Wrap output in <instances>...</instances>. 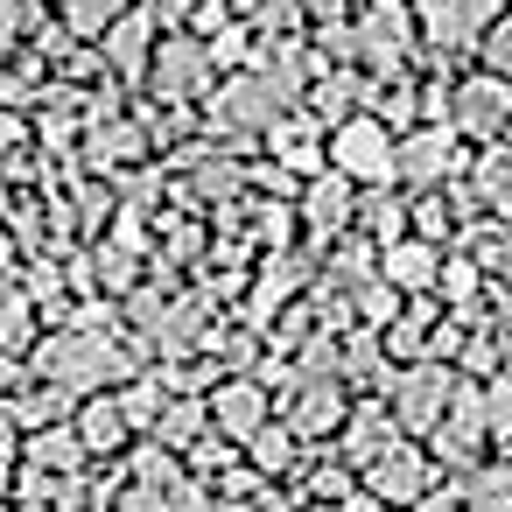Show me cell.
Instances as JSON below:
<instances>
[{"label":"cell","mask_w":512,"mask_h":512,"mask_svg":"<svg viewBox=\"0 0 512 512\" xmlns=\"http://www.w3.org/2000/svg\"><path fill=\"white\" fill-rule=\"evenodd\" d=\"M36 372H43V379H57V386H71V393H99V386L127 379V372H134V358H127L120 344L92 337V330H57V337H43V344H36Z\"/></svg>","instance_id":"1"},{"label":"cell","mask_w":512,"mask_h":512,"mask_svg":"<svg viewBox=\"0 0 512 512\" xmlns=\"http://www.w3.org/2000/svg\"><path fill=\"white\" fill-rule=\"evenodd\" d=\"M218 50H204L197 36H169L162 50H155V64H148V78H155V92L162 99H197L211 78H218V64H211Z\"/></svg>","instance_id":"2"},{"label":"cell","mask_w":512,"mask_h":512,"mask_svg":"<svg viewBox=\"0 0 512 512\" xmlns=\"http://www.w3.org/2000/svg\"><path fill=\"white\" fill-rule=\"evenodd\" d=\"M211 421H218V435L253 442V435L267 428V393H260L253 379H225V386L211 393Z\"/></svg>","instance_id":"3"},{"label":"cell","mask_w":512,"mask_h":512,"mask_svg":"<svg viewBox=\"0 0 512 512\" xmlns=\"http://www.w3.org/2000/svg\"><path fill=\"white\" fill-rule=\"evenodd\" d=\"M330 162H337L344 176H386V169H393V148H386V134H379L372 120H351V127L330 134Z\"/></svg>","instance_id":"4"},{"label":"cell","mask_w":512,"mask_h":512,"mask_svg":"<svg viewBox=\"0 0 512 512\" xmlns=\"http://www.w3.org/2000/svg\"><path fill=\"white\" fill-rule=\"evenodd\" d=\"M99 43H106V64H113V71H127V78H141V71L155 64V22H148L141 8H127Z\"/></svg>","instance_id":"5"},{"label":"cell","mask_w":512,"mask_h":512,"mask_svg":"<svg viewBox=\"0 0 512 512\" xmlns=\"http://www.w3.org/2000/svg\"><path fill=\"white\" fill-rule=\"evenodd\" d=\"M85 456H92V449H85L78 428H36V435H29V463H36L43 477H71Z\"/></svg>","instance_id":"6"},{"label":"cell","mask_w":512,"mask_h":512,"mask_svg":"<svg viewBox=\"0 0 512 512\" xmlns=\"http://www.w3.org/2000/svg\"><path fill=\"white\" fill-rule=\"evenodd\" d=\"M8 407H15V428H29V435H36V428H64V414H71V386L50 379V386H29V393L8 400Z\"/></svg>","instance_id":"7"},{"label":"cell","mask_w":512,"mask_h":512,"mask_svg":"<svg viewBox=\"0 0 512 512\" xmlns=\"http://www.w3.org/2000/svg\"><path fill=\"white\" fill-rule=\"evenodd\" d=\"M127 428H134V414H127L120 400H85V414H78L85 449H120V442H127Z\"/></svg>","instance_id":"8"},{"label":"cell","mask_w":512,"mask_h":512,"mask_svg":"<svg viewBox=\"0 0 512 512\" xmlns=\"http://www.w3.org/2000/svg\"><path fill=\"white\" fill-rule=\"evenodd\" d=\"M442 393H449V386H442L435 372H414V379L400 386V421H414V428H435V421H442Z\"/></svg>","instance_id":"9"},{"label":"cell","mask_w":512,"mask_h":512,"mask_svg":"<svg viewBox=\"0 0 512 512\" xmlns=\"http://www.w3.org/2000/svg\"><path fill=\"white\" fill-rule=\"evenodd\" d=\"M372 491H386V498H414V491H421V456H407V449L379 456V463H372Z\"/></svg>","instance_id":"10"},{"label":"cell","mask_w":512,"mask_h":512,"mask_svg":"<svg viewBox=\"0 0 512 512\" xmlns=\"http://www.w3.org/2000/svg\"><path fill=\"white\" fill-rule=\"evenodd\" d=\"M127 15V0H64V29L71 36H106Z\"/></svg>","instance_id":"11"},{"label":"cell","mask_w":512,"mask_h":512,"mask_svg":"<svg viewBox=\"0 0 512 512\" xmlns=\"http://www.w3.org/2000/svg\"><path fill=\"white\" fill-rule=\"evenodd\" d=\"M204 414H211V407H204V400H176V407H169V414H155V435H162V442H169V449H183V442H190V435H197V428H204Z\"/></svg>","instance_id":"12"},{"label":"cell","mask_w":512,"mask_h":512,"mask_svg":"<svg viewBox=\"0 0 512 512\" xmlns=\"http://www.w3.org/2000/svg\"><path fill=\"white\" fill-rule=\"evenodd\" d=\"M330 421H337V386H302V400H295V428L316 435V428H330Z\"/></svg>","instance_id":"13"},{"label":"cell","mask_w":512,"mask_h":512,"mask_svg":"<svg viewBox=\"0 0 512 512\" xmlns=\"http://www.w3.org/2000/svg\"><path fill=\"white\" fill-rule=\"evenodd\" d=\"M253 463H260V470H288V463H295V435H288V428H260V435H253Z\"/></svg>","instance_id":"14"},{"label":"cell","mask_w":512,"mask_h":512,"mask_svg":"<svg viewBox=\"0 0 512 512\" xmlns=\"http://www.w3.org/2000/svg\"><path fill=\"white\" fill-rule=\"evenodd\" d=\"M309 218H316V225H337V218H344V183H337V176L309 190Z\"/></svg>","instance_id":"15"},{"label":"cell","mask_w":512,"mask_h":512,"mask_svg":"<svg viewBox=\"0 0 512 512\" xmlns=\"http://www.w3.org/2000/svg\"><path fill=\"white\" fill-rule=\"evenodd\" d=\"M134 470H141V484H155V491H169V484H176V463H169V442H155V449H141V463H134Z\"/></svg>","instance_id":"16"},{"label":"cell","mask_w":512,"mask_h":512,"mask_svg":"<svg viewBox=\"0 0 512 512\" xmlns=\"http://www.w3.org/2000/svg\"><path fill=\"white\" fill-rule=\"evenodd\" d=\"M477 498L484 505H512V470H484L477 477Z\"/></svg>","instance_id":"17"},{"label":"cell","mask_w":512,"mask_h":512,"mask_svg":"<svg viewBox=\"0 0 512 512\" xmlns=\"http://www.w3.org/2000/svg\"><path fill=\"white\" fill-rule=\"evenodd\" d=\"M386 267H393V281H428V253H414V246H407V253H393Z\"/></svg>","instance_id":"18"},{"label":"cell","mask_w":512,"mask_h":512,"mask_svg":"<svg viewBox=\"0 0 512 512\" xmlns=\"http://www.w3.org/2000/svg\"><path fill=\"white\" fill-rule=\"evenodd\" d=\"M22 22H29V8H22V0H0V50H8V43L22 36Z\"/></svg>","instance_id":"19"},{"label":"cell","mask_w":512,"mask_h":512,"mask_svg":"<svg viewBox=\"0 0 512 512\" xmlns=\"http://www.w3.org/2000/svg\"><path fill=\"white\" fill-rule=\"evenodd\" d=\"M498 106H505V99H491V92H470V99H463L470 127H491V113H498Z\"/></svg>","instance_id":"20"},{"label":"cell","mask_w":512,"mask_h":512,"mask_svg":"<svg viewBox=\"0 0 512 512\" xmlns=\"http://www.w3.org/2000/svg\"><path fill=\"white\" fill-rule=\"evenodd\" d=\"M169 512H211V498H204V491H183V498H176Z\"/></svg>","instance_id":"21"},{"label":"cell","mask_w":512,"mask_h":512,"mask_svg":"<svg viewBox=\"0 0 512 512\" xmlns=\"http://www.w3.org/2000/svg\"><path fill=\"white\" fill-rule=\"evenodd\" d=\"M15 141H22V127H15L8 113H0V155H15Z\"/></svg>","instance_id":"22"},{"label":"cell","mask_w":512,"mask_h":512,"mask_svg":"<svg viewBox=\"0 0 512 512\" xmlns=\"http://www.w3.org/2000/svg\"><path fill=\"white\" fill-rule=\"evenodd\" d=\"M295 15V0H267V22H288Z\"/></svg>","instance_id":"23"},{"label":"cell","mask_w":512,"mask_h":512,"mask_svg":"<svg viewBox=\"0 0 512 512\" xmlns=\"http://www.w3.org/2000/svg\"><path fill=\"white\" fill-rule=\"evenodd\" d=\"M8 435H15V407H0V449H8Z\"/></svg>","instance_id":"24"},{"label":"cell","mask_w":512,"mask_h":512,"mask_svg":"<svg viewBox=\"0 0 512 512\" xmlns=\"http://www.w3.org/2000/svg\"><path fill=\"white\" fill-rule=\"evenodd\" d=\"M0 491H8V449H0Z\"/></svg>","instance_id":"25"},{"label":"cell","mask_w":512,"mask_h":512,"mask_svg":"<svg viewBox=\"0 0 512 512\" xmlns=\"http://www.w3.org/2000/svg\"><path fill=\"white\" fill-rule=\"evenodd\" d=\"M421 512H456V505H421Z\"/></svg>","instance_id":"26"},{"label":"cell","mask_w":512,"mask_h":512,"mask_svg":"<svg viewBox=\"0 0 512 512\" xmlns=\"http://www.w3.org/2000/svg\"><path fill=\"white\" fill-rule=\"evenodd\" d=\"M8 253H15V246H8V239H0V260H8Z\"/></svg>","instance_id":"27"},{"label":"cell","mask_w":512,"mask_h":512,"mask_svg":"<svg viewBox=\"0 0 512 512\" xmlns=\"http://www.w3.org/2000/svg\"><path fill=\"white\" fill-rule=\"evenodd\" d=\"M0 512H22V505H8V498H0Z\"/></svg>","instance_id":"28"},{"label":"cell","mask_w":512,"mask_h":512,"mask_svg":"<svg viewBox=\"0 0 512 512\" xmlns=\"http://www.w3.org/2000/svg\"><path fill=\"white\" fill-rule=\"evenodd\" d=\"M316 15H330V8H323V0H316Z\"/></svg>","instance_id":"29"},{"label":"cell","mask_w":512,"mask_h":512,"mask_svg":"<svg viewBox=\"0 0 512 512\" xmlns=\"http://www.w3.org/2000/svg\"><path fill=\"white\" fill-rule=\"evenodd\" d=\"M0 204H8V190H0Z\"/></svg>","instance_id":"30"}]
</instances>
